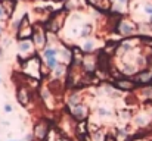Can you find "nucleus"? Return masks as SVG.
I'll use <instances>...</instances> for the list:
<instances>
[{
    "label": "nucleus",
    "mask_w": 152,
    "mask_h": 141,
    "mask_svg": "<svg viewBox=\"0 0 152 141\" xmlns=\"http://www.w3.org/2000/svg\"><path fill=\"white\" fill-rule=\"evenodd\" d=\"M134 122H136V125H139V127H145V125L148 124V119H146V116H136Z\"/></svg>",
    "instance_id": "a211bd4d"
},
{
    "label": "nucleus",
    "mask_w": 152,
    "mask_h": 141,
    "mask_svg": "<svg viewBox=\"0 0 152 141\" xmlns=\"http://www.w3.org/2000/svg\"><path fill=\"white\" fill-rule=\"evenodd\" d=\"M34 43L33 40H22L18 41V48L21 53H27V54H34Z\"/></svg>",
    "instance_id": "9d476101"
},
{
    "label": "nucleus",
    "mask_w": 152,
    "mask_h": 141,
    "mask_svg": "<svg viewBox=\"0 0 152 141\" xmlns=\"http://www.w3.org/2000/svg\"><path fill=\"white\" fill-rule=\"evenodd\" d=\"M42 54H43V59L49 57V56H58L59 54V48H56V47H46L42 51Z\"/></svg>",
    "instance_id": "dca6fc26"
},
{
    "label": "nucleus",
    "mask_w": 152,
    "mask_h": 141,
    "mask_svg": "<svg viewBox=\"0 0 152 141\" xmlns=\"http://www.w3.org/2000/svg\"><path fill=\"white\" fill-rule=\"evenodd\" d=\"M114 31H115L120 37L127 38V37H132L133 34H136V31H137V25H136L134 22L129 21L127 18L120 16V18L117 19V22H115Z\"/></svg>",
    "instance_id": "7ed1b4c3"
},
{
    "label": "nucleus",
    "mask_w": 152,
    "mask_h": 141,
    "mask_svg": "<svg viewBox=\"0 0 152 141\" xmlns=\"http://www.w3.org/2000/svg\"><path fill=\"white\" fill-rule=\"evenodd\" d=\"M66 103H68V107H74V106H78V104H83V97L81 94L74 91L66 97Z\"/></svg>",
    "instance_id": "9b49d317"
},
{
    "label": "nucleus",
    "mask_w": 152,
    "mask_h": 141,
    "mask_svg": "<svg viewBox=\"0 0 152 141\" xmlns=\"http://www.w3.org/2000/svg\"><path fill=\"white\" fill-rule=\"evenodd\" d=\"M0 84H1V78H0Z\"/></svg>",
    "instance_id": "c85d7f7f"
},
{
    "label": "nucleus",
    "mask_w": 152,
    "mask_h": 141,
    "mask_svg": "<svg viewBox=\"0 0 152 141\" xmlns=\"http://www.w3.org/2000/svg\"><path fill=\"white\" fill-rule=\"evenodd\" d=\"M112 85L120 91H133L136 88V81H132L129 78H117L112 81Z\"/></svg>",
    "instance_id": "6e6552de"
},
{
    "label": "nucleus",
    "mask_w": 152,
    "mask_h": 141,
    "mask_svg": "<svg viewBox=\"0 0 152 141\" xmlns=\"http://www.w3.org/2000/svg\"><path fill=\"white\" fill-rule=\"evenodd\" d=\"M152 80V71H143L140 74H136V84H148Z\"/></svg>",
    "instance_id": "f8f14e48"
},
{
    "label": "nucleus",
    "mask_w": 152,
    "mask_h": 141,
    "mask_svg": "<svg viewBox=\"0 0 152 141\" xmlns=\"http://www.w3.org/2000/svg\"><path fill=\"white\" fill-rule=\"evenodd\" d=\"M92 33H93V25L92 24H86V25H83L80 35H81V38H89L92 35Z\"/></svg>",
    "instance_id": "2eb2a0df"
},
{
    "label": "nucleus",
    "mask_w": 152,
    "mask_h": 141,
    "mask_svg": "<svg viewBox=\"0 0 152 141\" xmlns=\"http://www.w3.org/2000/svg\"><path fill=\"white\" fill-rule=\"evenodd\" d=\"M33 33H34V25H33L31 21H30V15H28V13H24V15L21 16L19 25H18V28H16L15 38H16L18 41L31 40V38H33Z\"/></svg>",
    "instance_id": "f03ea898"
},
{
    "label": "nucleus",
    "mask_w": 152,
    "mask_h": 141,
    "mask_svg": "<svg viewBox=\"0 0 152 141\" xmlns=\"http://www.w3.org/2000/svg\"><path fill=\"white\" fill-rule=\"evenodd\" d=\"M98 113H99V115H103V116H111V112H109V110H105V107H99V109H98Z\"/></svg>",
    "instance_id": "4be33fe9"
},
{
    "label": "nucleus",
    "mask_w": 152,
    "mask_h": 141,
    "mask_svg": "<svg viewBox=\"0 0 152 141\" xmlns=\"http://www.w3.org/2000/svg\"><path fill=\"white\" fill-rule=\"evenodd\" d=\"M143 12L146 13V15H152V3H146V4H143Z\"/></svg>",
    "instance_id": "aec40b11"
},
{
    "label": "nucleus",
    "mask_w": 152,
    "mask_h": 141,
    "mask_svg": "<svg viewBox=\"0 0 152 141\" xmlns=\"http://www.w3.org/2000/svg\"><path fill=\"white\" fill-rule=\"evenodd\" d=\"M66 109H68V113H69V116L72 119H75V121L87 119V115H89L87 106H83V104H78V106H74V107H68L66 106Z\"/></svg>",
    "instance_id": "423d86ee"
},
{
    "label": "nucleus",
    "mask_w": 152,
    "mask_h": 141,
    "mask_svg": "<svg viewBox=\"0 0 152 141\" xmlns=\"http://www.w3.org/2000/svg\"><path fill=\"white\" fill-rule=\"evenodd\" d=\"M10 141H21V140H10Z\"/></svg>",
    "instance_id": "cd10ccee"
},
{
    "label": "nucleus",
    "mask_w": 152,
    "mask_h": 141,
    "mask_svg": "<svg viewBox=\"0 0 152 141\" xmlns=\"http://www.w3.org/2000/svg\"><path fill=\"white\" fill-rule=\"evenodd\" d=\"M68 13H69V12H68L66 9H61V10L52 12L50 15H49V18H48V21L45 22L46 30H48L49 33L58 34V33L64 28L65 21H66V18H68Z\"/></svg>",
    "instance_id": "f257e3e1"
},
{
    "label": "nucleus",
    "mask_w": 152,
    "mask_h": 141,
    "mask_svg": "<svg viewBox=\"0 0 152 141\" xmlns=\"http://www.w3.org/2000/svg\"><path fill=\"white\" fill-rule=\"evenodd\" d=\"M1 34H3V27L0 25V35H1Z\"/></svg>",
    "instance_id": "a878e982"
},
{
    "label": "nucleus",
    "mask_w": 152,
    "mask_h": 141,
    "mask_svg": "<svg viewBox=\"0 0 152 141\" xmlns=\"http://www.w3.org/2000/svg\"><path fill=\"white\" fill-rule=\"evenodd\" d=\"M90 141H105V135L102 134V131L96 129L90 132Z\"/></svg>",
    "instance_id": "f3484780"
},
{
    "label": "nucleus",
    "mask_w": 152,
    "mask_h": 141,
    "mask_svg": "<svg viewBox=\"0 0 152 141\" xmlns=\"http://www.w3.org/2000/svg\"><path fill=\"white\" fill-rule=\"evenodd\" d=\"M0 6L3 7L7 19H10L16 10V6H18V0H0Z\"/></svg>",
    "instance_id": "1a4fd4ad"
},
{
    "label": "nucleus",
    "mask_w": 152,
    "mask_h": 141,
    "mask_svg": "<svg viewBox=\"0 0 152 141\" xmlns=\"http://www.w3.org/2000/svg\"><path fill=\"white\" fill-rule=\"evenodd\" d=\"M142 94L146 97V98H149L152 97V87H146V88H142Z\"/></svg>",
    "instance_id": "412c9836"
},
{
    "label": "nucleus",
    "mask_w": 152,
    "mask_h": 141,
    "mask_svg": "<svg viewBox=\"0 0 152 141\" xmlns=\"http://www.w3.org/2000/svg\"><path fill=\"white\" fill-rule=\"evenodd\" d=\"M117 138H118V141L120 140H126L127 137H129V134H127V131L126 129H117V135H115Z\"/></svg>",
    "instance_id": "6ab92c4d"
},
{
    "label": "nucleus",
    "mask_w": 152,
    "mask_h": 141,
    "mask_svg": "<svg viewBox=\"0 0 152 141\" xmlns=\"http://www.w3.org/2000/svg\"><path fill=\"white\" fill-rule=\"evenodd\" d=\"M6 19H7V16H6V13H4L3 7L0 6V21H6Z\"/></svg>",
    "instance_id": "b1692460"
},
{
    "label": "nucleus",
    "mask_w": 152,
    "mask_h": 141,
    "mask_svg": "<svg viewBox=\"0 0 152 141\" xmlns=\"http://www.w3.org/2000/svg\"><path fill=\"white\" fill-rule=\"evenodd\" d=\"M3 109H4V112H6V113H10V112H12V106H10L9 103H6Z\"/></svg>",
    "instance_id": "393cba45"
},
{
    "label": "nucleus",
    "mask_w": 152,
    "mask_h": 141,
    "mask_svg": "<svg viewBox=\"0 0 152 141\" xmlns=\"http://www.w3.org/2000/svg\"><path fill=\"white\" fill-rule=\"evenodd\" d=\"M16 100L22 107H27L31 101V93H30L28 87H25L24 84H19L16 88Z\"/></svg>",
    "instance_id": "0eeeda50"
},
{
    "label": "nucleus",
    "mask_w": 152,
    "mask_h": 141,
    "mask_svg": "<svg viewBox=\"0 0 152 141\" xmlns=\"http://www.w3.org/2000/svg\"><path fill=\"white\" fill-rule=\"evenodd\" d=\"M49 131H50V122L48 119H39L34 125L33 135L36 141H45L49 135Z\"/></svg>",
    "instance_id": "39448f33"
},
{
    "label": "nucleus",
    "mask_w": 152,
    "mask_h": 141,
    "mask_svg": "<svg viewBox=\"0 0 152 141\" xmlns=\"http://www.w3.org/2000/svg\"><path fill=\"white\" fill-rule=\"evenodd\" d=\"M33 43L37 50H45L48 46V30L45 27V22H37L34 25V33H33Z\"/></svg>",
    "instance_id": "20e7f679"
},
{
    "label": "nucleus",
    "mask_w": 152,
    "mask_h": 141,
    "mask_svg": "<svg viewBox=\"0 0 152 141\" xmlns=\"http://www.w3.org/2000/svg\"><path fill=\"white\" fill-rule=\"evenodd\" d=\"M58 63H59L58 56H49V57H45V66H46L50 72L58 66Z\"/></svg>",
    "instance_id": "4468645a"
},
{
    "label": "nucleus",
    "mask_w": 152,
    "mask_h": 141,
    "mask_svg": "<svg viewBox=\"0 0 152 141\" xmlns=\"http://www.w3.org/2000/svg\"><path fill=\"white\" fill-rule=\"evenodd\" d=\"M149 24H152V15H149Z\"/></svg>",
    "instance_id": "bb28decb"
},
{
    "label": "nucleus",
    "mask_w": 152,
    "mask_h": 141,
    "mask_svg": "<svg viewBox=\"0 0 152 141\" xmlns=\"http://www.w3.org/2000/svg\"><path fill=\"white\" fill-rule=\"evenodd\" d=\"M105 141H118V138L114 134H105Z\"/></svg>",
    "instance_id": "5701e85b"
},
{
    "label": "nucleus",
    "mask_w": 152,
    "mask_h": 141,
    "mask_svg": "<svg viewBox=\"0 0 152 141\" xmlns=\"http://www.w3.org/2000/svg\"><path fill=\"white\" fill-rule=\"evenodd\" d=\"M81 48H83L84 53H95V50H96V43H95V40L86 38V41H84V44L81 46Z\"/></svg>",
    "instance_id": "ddd939ff"
}]
</instances>
